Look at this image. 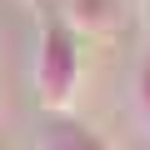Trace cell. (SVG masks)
Listing matches in <instances>:
<instances>
[{"instance_id":"obj_1","label":"cell","mask_w":150,"mask_h":150,"mask_svg":"<svg viewBox=\"0 0 150 150\" xmlns=\"http://www.w3.org/2000/svg\"><path fill=\"white\" fill-rule=\"evenodd\" d=\"M80 85H85V35L65 15H45L40 20V40H35V95H40V110L45 115L70 110Z\"/></svg>"},{"instance_id":"obj_2","label":"cell","mask_w":150,"mask_h":150,"mask_svg":"<svg viewBox=\"0 0 150 150\" xmlns=\"http://www.w3.org/2000/svg\"><path fill=\"white\" fill-rule=\"evenodd\" d=\"M35 150H110V145H105L100 130H90L85 120H75L70 110H55V115H45Z\"/></svg>"},{"instance_id":"obj_3","label":"cell","mask_w":150,"mask_h":150,"mask_svg":"<svg viewBox=\"0 0 150 150\" xmlns=\"http://www.w3.org/2000/svg\"><path fill=\"white\" fill-rule=\"evenodd\" d=\"M65 20L80 35H115L125 25V0H65Z\"/></svg>"},{"instance_id":"obj_4","label":"cell","mask_w":150,"mask_h":150,"mask_svg":"<svg viewBox=\"0 0 150 150\" xmlns=\"http://www.w3.org/2000/svg\"><path fill=\"white\" fill-rule=\"evenodd\" d=\"M140 25H145V35H150V0L140 5Z\"/></svg>"}]
</instances>
